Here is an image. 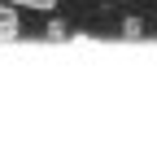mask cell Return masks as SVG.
<instances>
[{
    "label": "cell",
    "mask_w": 157,
    "mask_h": 157,
    "mask_svg": "<svg viewBox=\"0 0 157 157\" xmlns=\"http://www.w3.org/2000/svg\"><path fill=\"white\" fill-rule=\"evenodd\" d=\"M17 31H22V26H17V9L0 0V39H13Z\"/></svg>",
    "instance_id": "cell-1"
},
{
    "label": "cell",
    "mask_w": 157,
    "mask_h": 157,
    "mask_svg": "<svg viewBox=\"0 0 157 157\" xmlns=\"http://www.w3.org/2000/svg\"><path fill=\"white\" fill-rule=\"evenodd\" d=\"M5 5H13V9H39V13H48V9H57V0H5Z\"/></svg>",
    "instance_id": "cell-2"
},
{
    "label": "cell",
    "mask_w": 157,
    "mask_h": 157,
    "mask_svg": "<svg viewBox=\"0 0 157 157\" xmlns=\"http://www.w3.org/2000/svg\"><path fill=\"white\" fill-rule=\"evenodd\" d=\"M122 35L127 39H140L144 35V22H140V17H127V22H122Z\"/></svg>",
    "instance_id": "cell-3"
},
{
    "label": "cell",
    "mask_w": 157,
    "mask_h": 157,
    "mask_svg": "<svg viewBox=\"0 0 157 157\" xmlns=\"http://www.w3.org/2000/svg\"><path fill=\"white\" fill-rule=\"evenodd\" d=\"M48 39H66V22H48Z\"/></svg>",
    "instance_id": "cell-4"
}]
</instances>
